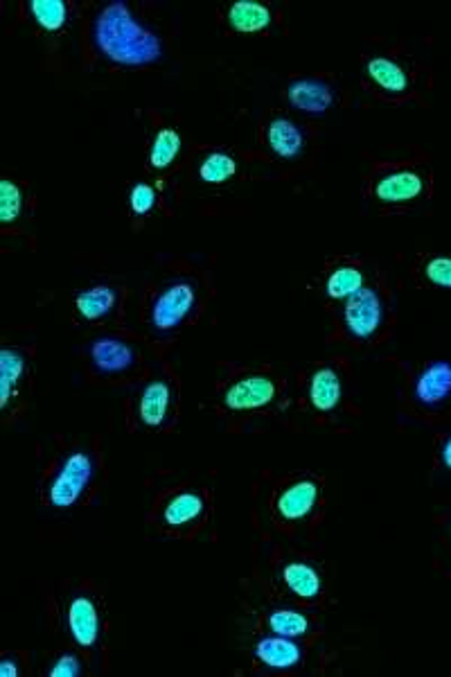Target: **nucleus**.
I'll use <instances>...</instances> for the list:
<instances>
[{
	"instance_id": "obj_1",
	"label": "nucleus",
	"mask_w": 451,
	"mask_h": 677,
	"mask_svg": "<svg viewBox=\"0 0 451 677\" xmlns=\"http://www.w3.org/2000/svg\"><path fill=\"white\" fill-rule=\"evenodd\" d=\"M93 41L100 55L116 66H149L163 57L158 34L140 23L122 0L106 3L97 14Z\"/></svg>"
},
{
	"instance_id": "obj_2",
	"label": "nucleus",
	"mask_w": 451,
	"mask_h": 677,
	"mask_svg": "<svg viewBox=\"0 0 451 677\" xmlns=\"http://www.w3.org/2000/svg\"><path fill=\"white\" fill-rule=\"evenodd\" d=\"M95 477V461L88 452H73L61 461L55 477L46 488V504L59 511L73 508Z\"/></svg>"
},
{
	"instance_id": "obj_3",
	"label": "nucleus",
	"mask_w": 451,
	"mask_h": 677,
	"mask_svg": "<svg viewBox=\"0 0 451 677\" xmlns=\"http://www.w3.org/2000/svg\"><path fill=\"white\" fill-rule=\"evenodd\" d=\"M343 328L355 341H370L382 330L386 319V307L382 296L373 287H361L352 294L341 312Z\"/></svg>"
},
{
	"instance_id": "obj_4",
	"label": "nucleus",
	"mask_w": 451,
	"mask_h": 677,
	"mask_svg": "<svg viewBox=\"0 0 451 677\" xmlns=\"http://www.w3.org/2000/svg\"><path fill=\"white\" fill-rule=\"evenodd\" d=\"M194 307H197V287L190 280H174L154 298L149 323L156 332H172L188 321Z\"/></svg>"
},
{
	"instance_id": "obj_5",
	"label": "nucleus",
	"mask_w": 451,
	"mask_h": 677,
	"mask_svg": "<svg viewBox=\"0 0 451 677\" xmlns=\"http://www.w3.org/2000/svg\"><path fill=\"white\" fill-rule=\"evenodd\" d=\"M66 628L70 639L79 648H95L102 637V612L100 605L88 594H79L68 603Z\"/></svg>"
},
{
	"instance_id": "obj_6",
	"label": "nucleus",
	"mask_w": 451,
	"mask_h": 677,
	"mask_svg": "<svg viewBox=\"0 0 451 677\" xmlns=\"http://www.w3.org/2000/svg\"><path fill=\"white\" fill-rule=\"evenodd\" d=\"M278 398V384L269 375H244L228 386L224 393V407L228 411H255L264 409Z\"/></svg>"
},
{
	"instance_id": "obj_7",
	"label": "nucleus",
	"mask_w": 451,
	"mask_h": 677,
	"mask_svg": "<svg viewBox=\"0 0 451 677\" xmlns=\"http://www.w3.org/2000/svg\"><path fill=\"white\" fill-rule=\"evenodd\" d=\"M138 420L149 429H161L172 418L174 411V391L167 380H154L138 395L136 402Z\"/></svg>"
},
{
	"instance_id": "obj_8",
	"label": "nucleus",
	"mask_w": 451,
	"mask_h": 677,
	"mask_svg": "<svg viewBox=\"0 0 451 677\" xmlns=\"http://www.w3.org/2000/svg\"><path fill=\"white\" fill-rule=\"evenodd\" d=\"M91 362L100 375H120L136 366V350L120 337H100L91 344Z\"/></svg>"
},
{
	"instance_id": "obj_9",
	"label": "nucleus",
	"mask_w": 451,
	"mask_h": 677,
	"mask_svg": "<svg viewBox=\"0 0 451 677\" xmlns=\"http://www.w3.org/2000/svg\"><path fill=\"white\" fill-rule=\"evenodd\" d=\"M321 497V488L314 479H300L280 492L276 499V515L285 522L307 520L314 513Z\"/></svg>"
},
{
	"instance_id": "obj_10",
	"label": "nucleus",
	"mask_w": 451,
	"mask_h": 677,
	"mask_svg": "<svg viewBox=\"0 0 451 677\" xmlns=\"http://www.w3.org/2000/svg\"><path fill=\"white\" fill-rule=\"evenodd\" d=\"M424 177L413 170H397L379 177L373 195L382 204H409V201L424 195Z\"/></svg>"
},
{
	"instance_id": "obj_11",
	"label": "nucleus",
	"mask_w": 451,
	"mask_h": 677,
	"mask_svg": "<svg viewBox=\"0 0 451 677\" xmlns=\"http://www.w3.org/2000/svg\"><path fill=\"white\" fill-rule=\"evenodd\" d=\"M451 395V362H431L413 384V398L427 409L440 407Z\"/></svg>"
},
{
	"instance_id": "obj_12",
	"label": "nucleus",
	"mask_w": 451,
	"mask_h": 677,
	"mask_svg": "<svg viewBox=\"0 0 451 677\" xmlns=\"http://www.w3.org/2000/svg\"><path fill=\"white\" fill-rule=\"evenodd\" d=\"M287 98L294 109L318 116V113H325L327 109H332L334 91L330 84L323 82V79L307 77V79H296V82H291Z\"/></svg>"
},
{
	"instance_id": "obj_13",
	"label": "nucleus",
	"mask_w": 451,
	"mask_h": 677,
	"mask_svg": "<svg viewBox=\"0 0 451 677\" xmlns=\"http://www.w3.org/2000/svg\"><path fill=\"white\" fill-rule=\"evenodd\" d=\"M255 657L262 666L271 668V671H289L303 662V648H300L294 639L289 637H264L255 646Z\"/></svg>"
},
{
	"instance_id": "obj_14",
	"label": "nucleus",
	"mask_w": 451,
	"mask_h": 677,
	"mask_svg": "<svg viewBox=\"0 0 451 677\" xmlns=\"http://www.w3.org/2000/svg\"><path fill=\"white\" fill-rule=\"evenodd\" d=\"M267 145L278 158L294 161L305 152V136L294 120L278 116L267 127Z\"/></svg>"
},
{
	"instance_id": "obj_15",
	"label": "nucleus",
	"mask_w": 451,
	"mask_h": 677,
	"mask_svg": "<svg viewBox=\"0 0 451 677\" xmlns=\"http://www.w3.org/2000/svg\"><path fill=\"white\" fill-rule=\"evenodd\" d=\"M28 373V357L19 348L0 350V409L10 407Z\"/></svg>"
},
{
	"instance_id": "obj_16",
	"label": "nucleus",
	"mask_w": 451,
	"mask_h": 677,
	"mask_svg": "<svg viewBox=\"0 0 451 677\" xmlns=\"http://www.w3.org/2000/svg\"><path fill=\"white\" fill-rule=\"evenodd\" d=\"M343 400V382L332 366H323L309 380V402L321 413H330Z\"/></svg>"
},
{
	"instance_id": "obj_17",
	"label": "nucleus",
	"mask_w": 451,
	"mask_h": 677,
	"mask_svg": "<svg viewBox=\"0 0 451 677\" xmlns=\"http://www.w3.org/2000/svg\"><path fill=\"white\" fill-rule=\"evenodd\" d=\"M203 513H206V501H203V497L199 492L185 490L179 492V495H174L165 504L163 524L170 526V529H183V526L201 520Z\"/></svg>"
},
{
	"instance_id": "obj_18",
	"label": "nucleus",
	"mask_w": 451,
	"mask_h": 677,
	"mask_svg": "<svg viewBox=\"0 0 451 677\" xmlns=\"http://www.w3.org/2000/svg\"><path fill=\"white\" fill-rule=\"evenodd\" d=\"M226 19L235 32L258 34L271 25V10L258 0H237L228 7Z\"/></svg>"
},
{
	"instance_id": "obj_19",
	"label": "nucleus",
	"mask_w": 451,
	"mask_h": 677,
	"mask_svg": "<svg viewBox=\"0 0 451 677\" xmlns=\"http://www.w3.org/2000/svg\"><path fill=\"white\" fill-rule=\"evenodd\" d=\"M282 583L300 601H316L321 596V574L307 562H289L282 567Z\"/></svg>"
},
{
	"instance_id": "obj_20",
	"label": "nucleus",
	"mask_w": 451,
	"mask_h": 677,
	"mask_svg": "<svg viewBox=\"0 0 451 677\" xmlns=\"http://www.w3.org/2000/svg\"><path fill=\"white\" fill-rule=\"evenodd\" d=\"M118 292L109 285H97L86 289L77 296L75 307L77 314L82 316L84 321H100L104 316H109L118 305Z\"/></svg>"
},
{
	"instance_id": "obj_21",
	"label": "nucleus",
	"mask_w": 451,
	"mask_h": 677,
	"mask_svg": "<svg viewBox=\"0 0 451 677\" xmlns=\"http://www.w3.org/2000/svg\"><path fill=\"white\" fill-rule=\"evenodd\" d=\"M368 77L379 86V89L391 93V95H402L409 91L411 79L406 75V70L397 64V61L388 59V57H375L368 61Z\"/></svg>"
},
{
	"instance_id": "obj_22",
	"label": "nucleus",
	"mask_w": 451,
	"mask_h": 677,
	"mask_svg": "<svg viewBox=\"0 0 451 677\" xmlns=\"http://www.w3.org/2000/svg\"><path fill=\"white\" fill-rule=\"evenodd\" d=\"M361 287H366V276L361 274V269L343 265L339 269H334L330 278H327V296L332 301H348L352 294H357Z\"/></svg>"
},
{
	"instance_id": "obj_23",
	"label": "nucleus",
	"mask_w": 451,
	"mask_h": 677,
	"mask_svg": "<svg viewBox=\"0 0 451 677\" xmlns=\"http://www.w3.org/2000/svg\"><path fill=\"white\" fill-rule=\"evenodd\" d=\"M179 154H181L179 131L165 127L158 131L152 149H149V165H152L154 170H167V167L174 165Z\"/></svg>"
},
{
	"instance_id": "obj_24",
	"label": "nucleus",
	"mask_w": 451,
	"mask_h": 677,
	"mask_svg": "<svg viewBox=\"0 0 451 677\" xmlns=\"http://www.w3.org/2000/svg\"><path fill=\"white\" fill-rule=\"evenodd\" d=\"M30 16L46 32H59L68 21V5L64 0H30Z\"/></svg>"
},
{
	"instance_id": "obj_25",
	"label": "nucleus",
	"mask_w": 451,
	"mask_h": 677,
	"mask_svg": "<svg viewBox=\"0 0 451 677\" xmlns=\"http://www.w3.org/2000/svg\"><path fill=\"white\" fill-rule=\"evenodd\" d=\"M237 174V161L226 152H210L199 165V179L210 186H221Z\"/></svg>"
},
{
	"instance_id": "obj_26",
	"label": "nucleus",
	"mask_w": 451,
	"mask_h": 677,
	"mask_svg": "<svg viewBox=\"0 0 451 677\" xmlns=\"http://www.w3.org/2000/svg\"><path fill=\"white\" fill-rule=\"evenodd\" d=\"M269 630L273 635L280 637H289V639H300L305 637L309 630H312V623L305 617V614L294 612V610H276L269 614Z\"/></svg>"
},
{
	"instance_id": "obj_27",
	"label": "nucleus",
	"mask_w": 451,
	"mask_h": 677,
	"mask_svg": "<svg viewBox=\"0 0 451 677\" xmlns=\"http://www.w3.org/2000/svg\"><path fill=\"white\" fill-rule=\"evenodd\" d=\"M25 208V195L19 183L10 179L0 181V224L12 226L21 219Z\"/></svg>"
},
{
	"instance_id": "obj_28",
	"label": "nucleus",
	"mask_w": 451,
	"mask_h": 677,
	"mask_svg": "<svg viewBox=\"0 0 451 677\" xmlns=\"http://www.w3.org/2000/svg\"><path fill=\"white\" fill-rule=\"evenodd\" d=\"M129 206L138 217L149 215L156 206V190L149 183H136L129 195Z\"/></svg>"
},
{
	"instance_id": "obj_29",
	"label": "nucleus",
	"mask_w": 451,
	"mask_h": 677,
	"mask_svg": "<svg viewBox=\"0 0 451 677\" xmlns=\"http://www.w3.org/2000/svg\"><path fill=\"white\" fill-rule=\"evenodd\" d=\"M424 276H427L431 285L451 289V258L440 256L429 260L427 267H424Z\"/></svg>"
},
{
	"instance_id": "obj_30",
	"label": "nucleus",
	"mask_w": 451,
	"mask_h": 677,
	"mask_svg": "<svg viewBox=\"0 0 451 677\" xmlns=\"http://www.w3.org/2000/svg\"><path fill=\"white\" fill-rule=\"evenodd\" d=\"M50 677H79L82 675V659H79L75 653H64L52 662Z\"/></svg>"
},
{
	"instance_id": "obj_31",
	"label": "nucleus",
	"mask_w": 451,
	"mask_h": 677,
	"mask_svg": "<svg viewBox=\"0 0 451 677\" xmlns=\"http://www.w3.org/2000/svg\"><path fill=\"white\" fill-rule=\"evenodd\" d=\"M0 675L3 677H19L21 675V666L14 657H5L0 659Z\"/></svg>"
},
{
	"instance_id": "obj_32",
	"label": "nucleus",
	"mask_w": 451,
	"mask_h": 677,
	"mask_svg": "<svg viewBox=\"0 0 451 677\" xmlns=\"http://www.w3.org/2000/svg\"><path fill=\"white\" fill-rule=\"evenodd\" d=\"M440 463L451 472V436L440 447Z\"/></svg>"
}]
</instances>
